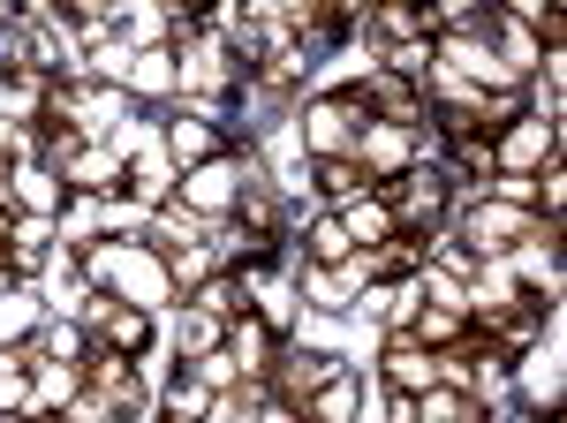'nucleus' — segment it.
<instances>
[{
  "mask_svg": "<svg viewBox=\"0 0 567 423\" xmlns=\"http://www.w3.org/2000/svg\"><path fill=\"white\" fill-rule=\"evenodd\" d=\"M130 84H136V91H182L175 53H136V61H130Z\"/></svg>",
  "mask_w": 567,
  "mask_h": 423,
  "instance_id": "20",
  "label": "nucleus"
},
{
  "mask_svg": "<svg viewBox=\"0 0 567 423\" xmlns=\"http://www.w3.org/2000/svg\"><path fill=\"white\" fill-rule=\"evenodd\" d=\"M363 128H371L363 91H333V99H318V106H310V152H318V159H349Z\"/></svg>",
  "mask_w": 567,
  "mask_h": 423,
  "instance_id": "4",
  "label": "nucleus"
},
{
  "mask_svg": "<svg viewBox=\"0 0 567 423\" xmlns=\"http://www.w3.org/2000/svg\"><path fill=\"white\" fill-rule=\"evenodd\" d=\"M167 409H175V423H197L205 409H213V385H205V379H182L175 393H167Z\"/></svg>",
  "mask_w": 567,
  "mask_h": 423,
  "instance_id": "22",
  "label": "nucleus"
},
{
  "mask_svg": "<svg viewBox=\"0 0 567 423\" xmlns=\"http://www.w3.org/2000/svg\"><path fill=\"white\" fill-rule=\"evenodd\" d=\"M0 288H8V265H0Z\"/></svg>",
  "mask_w": 567,
  "mask_h": 423,
  "instance_id": "29",
  "label": "nucleus"
},
{
  "mask_svg": "<svg viewBox=\"0 0 567 423\" xmlns=\"http://www.w3.org/2000/svg\"><path fill=\"white\" fill-rule=\"evenodd\" d=\"M462 333H470L462 302H439V310H409V326H401V340H416V348H462Z\"/></svg>",
  "mask_w": 567,
  "mask_h": 423,
  "instance_id": "12",
  "label": "nucleus"
},
{
  "mask_svg": "<svg viewBox=\"0 0 567 423\" xmlns=\"http://www.w3.org/2000/svg\"><path fill=\"white\" fill-rule=\"evenodd\" d=\"M333 371H341L333 355H280V379H272V385H280V401H288V409H303L310 385H326Z\"/></svg>",
  "mask_w": 567,
  "mask_h": 423,
  "instance_id": "15",
  "label": "nucleus"
},
{
  "mask_svg": "<svg viewBox=\"0 0 567 423\" xmlns=\"http://www.w3.org/2000/svg\"><path fill=\"white\" fill-rule=\"evenodd\" d=\"M553 159H560V128L545 122V114H515L507 136L492 144V174H523L529 182V174H545Z\"/></svg>",
  "mask_w": 567,
  "mask_h": 423,
  "instance_id": "3",
  "label": "nucleus"
},
{
  "mask_svg": "<svg viewBox=\"0 0 567 423\" xmlns=\"http://www.w3.org/2000/svg\"><path fill=\"white\" fill-rule=\"evenodd\" d=\"M250 174L258 167H243V159H205V167H189L182 174V212H189V219H227V212L243 205Z\"/></svg>",
  "mask_w": 567,
  "mask_h": 423,
  "instance_id": "2",
  "label": "nucleus"
},
{
  "mask_svg": "<svg viewBox=\"0 0 567 423\" xmlns=\"http://www.w3.org/2000/svg\"><path fill=\"white\" fill-rule=\"evenodd\" d=\"M197 310H205V318H243L250 302H243V288H235L227 272H213V280H197Z\"/></svg>",
  "mask_w": 567,
  "mask_h": 423,
  "instance_id": "19",
  "label": "nucleus"
},
{
  "mask_svg": "<svg viewBox=\"0 0 567 423\" xmlns=\"http://www.w3.org/2000/svg\"><path fill=\"white\" fill-rule=\"evenodd\" d=\"M386 379H393V393H432V385H439V355L393 333V348H386Z\"/></svg>",
  "mask_w": 567,
  "mask_h": 423,
  "instance_id": "11",
  "label": "nucleus"
},
{
  "mask_svg": "<svg viewBox=\"0 0 567 423\" xmlns=\"http://www.w3.org/2000/svg\"><path fill=\"white\" fill-rule=\"evenodd\" d=\"M250 416H258V393H235V385L205 409V423H250Z\"/></svg>",
  "mask_w": 567,
  "mask_h": 423,
  "instance_id": "24",
  "label": "nucleus"
},
{
  "mask_svg": "<svg viewBox=\"0 0 567 423\" xmlns=\"http://www.w3.org/2000/svg\"><path fill=\"white\" fill-rule=\"evenodd\" d=\"M61 174H69L76 189H114V182H122V159H114V152H91V144H84V152H76Z\"/></svg>",
  "mask_w": 567,
  "mask_h": 423,
  "instance_id": "16",
  "label": "nucleus"
},
{
  "mask_svg": "<svg viewBox=\"0 0 567 423\" xmlns=\"http://www.w3.org/2000/svg\"><path fill=\"white\" fill-rule=\"evenodd\" d=\"M303 423H355V371H349V363H341L326 385H310Z\"/></svg>",
  "mask_w": 567,
  "mask_h": 423,
  "instance_id": "14",
  "label": "nucleus"
},
{
  "mask_svg": "<svg viewBox=\"0 0 567 423\" xmlns=\"http://www.w3.org/2000/svg\"><path fill=\"white\" fill-rule=\"evenodd\" d=\"M401 423H477V401L462 385H432V393H401Z\"/></svg>",
  "mask_w": 567,
  "mask_h": 423,
  "instance_id": "10",
  "label": "nucleus"
},
{
  "mask_svg": "<svg viewBox=\"0 0 567 423\" xmlns=\"http://www.w3.org/2000/svg\"><path fill=\"white\" fill-rule=\"evenodd\" d=\"M8 235H16V205H0V243H8Z\"/></svg>",
  "mask_w": 567,
  "mask_h": 423,
  "instance_id": "28",
  "label": "nucleus"
},
{
  "mask_svg": "<svg viewBox=\"0 0 567 423\" xmlns=\"http://www.w3.org/2000/svg\"><path fill=\"white\" fill-rule=\"evenodd\" d=\"M39 393H45V401H76V371H69V363H61V371H45Z\"/></svg>",
  "mask_w": 567,
  "mask_h": 423,
  "instance_id": "27",
  "label": "nucleus"
},
{
  "mask_svg": "<svg viewBox=\"0 0 567 423\" xmlns=\"http://www.w3.org/2000/svg\"><path fill=\"white\" fill-rule=\"evenodd\" d=\"M84 326H91V340L106 348V355H136L144 340H152V318L136 310V302H84Z\"/></svg>",
  "mask_w": 567,
  "mask_h": 423,
  "instance_id": "7",
  "label": "nucleus"
},
{
  "mask_svg": "<svg viewBox=\"0 0 567 423\" xmlns=\"http://www.w3.org/2000/svg\"><path fill=\"white\" fill-rule=\"evenodd\" d=\"M167 144H175V159H197V167L219 159V136H213V128H197V122H175V128H167Z\"/></svg>",
  "mask_w": 567,
  "mask_h": 423,
  "instance_id": "21",
  "label": "nucleus"
},
{
  "mask_svg": "<svg viewBox=\"0 0 567 423\" xmlns=\"http://www.w3.org/2000/svg\"><path fill=\"white\" fill-rule=\"evenodd\" d=\"M45 265V227L31 219V227H16V272H39Z\"/></svg>",
  "mask_w": 567,
  "mask_h": 423,
  "instance_id": "25",
  "label": "nucleus"
},
{
  "mask_svg": "<svg viewBox=\"0 0 567 423\" xmlns=\"http://www.w3.org/2000/svg\"><path fill=\"white\" fill-rule=\"evenodd\" d=\"M175 76H182V91H227L235 76H243V61L227 53V45H189V53H175Z\"/></svg>",
  "mask_w": 567,
  "mask_h": 423,
  "instance_id": "9",
  "label": "nucleus"
},
{
  "mask_svg": "<svg viewBox=\"0 0 567 423\" xmlns=\"http://www.w3.org/2000/svg\"><path fill=\"white\" fill-rule=\"evenodd\" d=\"M45 114H53V128L76 122V136H84V128L122 122V114H130V99H122L114 84H53V91H45Z\"/></svg>",
  "mask_w": 567,
  "mask_h": 423,
  "instance_id": "5",
  "label": "nucleus"
},
{
  "mask_svg": "<svg viewBox=\"0 0 567 423\" xmlns=\"http://www.w3.org/2000/svg\"><path fill=\"white\" fill-rule=\"evenodd\" d=\"M349 257H355L349 227H341V219H333V212H326V219H318V227H310V265H318V272H326V265H349Z\"/></svg>",
  "mask_w": 567,
  "mask_h": 423,
  "instance_id": "17",
  "label": "nucleus"
},
{
  "mask_svg": "<svg viewBox=\"0 0 567 423\" xmlns=\"http://www.w3.org/2000/svg\"><path fill=\"white\" fill-rule=\"evenodd\" d=\"M379 197H386V212H393V227H401V235H409V227H439V219H446V174L409 167L401 182H386Z\"/></svg>",
  "mask_w": 567,
  "mask_h": 423,
  "instance_id": "6",
  "label": "nucleus"
},
{
  "mask_svg": "<svg viewBox=\"0 0 567 423\" xmlns=\"http://www.w3.org/2000/svg\"><path fill=\"white\" fill-rule=\"evenodd\" d=\"M16 197L31 212H61V189H53V174H16Z\"/></svg>",
  "mask_w": 567,
  "mask_h": 423,
  "instance_id": "23",
  "label": "nucleus"
},
{
  "mask_svg": "<svg viewBox=\"0 0 567 423\" xmlns=\"http://www.w3.org/2000/svg\"><path fill=\"white\" fill-rule=\"evenodd\" d=\"M91 272H99L106 288H122V302H136V310L167 302V257L136 250V243H122V250H99V257H91Z\"/></svg>",
  "mask_w": 567,
  "mask_h": 423,
  "instance_id": "1",
  "label": "nucleus"
},
{
  "mask_svg": "<svg viewBox=\"0 0 567 423\" xmlns=\"http://www.w3.org/2000/svg\"><path fill=\"white\" fill-rule=\"evenodd\" d=\"M333 219L349 227V243H355V250H386V243H401V227H393V212H386V197H379V189L349 197V205L333 212Z\"/></svg>",
  "mask_w": 567,
  "mask_h": 423,
  "instance_id": "8",
  "label": "nucleus"
},
{
  "mask_svg": "<svg viewBox=\"0 0 567 423\" xmlns=\"http://www.w3.org/2000/svg\"><path fill=\"white\" fill-rule=\"evenodd\" d=\"M91 393H99L106 409H122V416H136V401H144V393H136V371L122 355H106V348L91 355Z\"/></svg>",
  "mask_w": 567,
  "mask_h": 423,
  "instance_id": "13",
  "label": "nucleus"
},
{
  "mask_svg": "<svg viewBox=\"0 0 567 423\" xmlns=\"http://www.w3.org/2000/svg\"><path fill=\"white\" fill-rule=\"evenodd\" d=\"M529 401H545V409H553V393H560V371H553V363H529Z\"/></svg>",
  "mask_w": 567,
  "mask_h": 423,
  "instance_id": "26",
  "label": "nucleus"
},
{
  "mask_svg": "<svg viewBox=\"0 0 567 423\" xmlns=\"http://www.w3.org/2000/svg\"><path fill=\"white\" fill-rule=\"evenodd\" d=\"M8 423H23V416H8Z\"/></svg>",
  "mask_w": 567,
  "mask_h": 423,
  "instance_id": "30",
  "label": "nucleus"
},
{
  "mask_svg": "<svg viewBox=\"0 0 567 423\" xmlns=\"http://www.w3.org/2000/svg\"><path fill=\"white\" fill-rule=\"evenodd\" d=\"M318 189H326L333 205H349V197H363L371 182H363V167H355V159H318Z\"/></svg>",
  "mask_w": 567,
  "mask_h": 423,
  "instance_id": "18",
  "label": "nucleus"
}]
</instances>
